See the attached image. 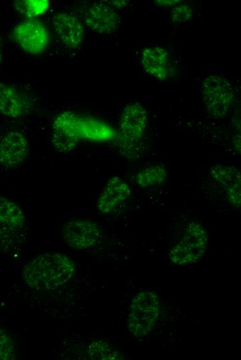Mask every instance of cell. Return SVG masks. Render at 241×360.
Instances as JSON below:
<instances>
[{"label": "cell", "instance_id": "obj_1", "mask_svg": "<svg viewBox=\"0 0 241 360\" xmlns=\"http://www.w3.org/2000/svg\"><path fill=\"white\" fill-rule=\"evenodd\" d=\"M74 271V262L68 255L58 252H45L26 264L23 277L33 289L53 290L67 282Z\"/></svg>", "mask_w": 241, "mask_h": 360}, {"label": "cell", "instance_id": "obj_2", "mask_svg": "<svg viewBox=\"0 0 241 360\" xmlns=\"http://www.w3.org/2000/svg\"><path fill=\"white\" fill-rule=\"evenodd\" d=\"M159 297L154 293L143 291L132 299L128 315V329L135 337H142L153 329L159 314Z\"/></svg>", "mask_w": 241, "mask_h": 360}, {"label": "cell", "instance_id": "obj_3", "mask_svg": "<svg viewBox=\"0 0 241 360\" xmlns=\"http://www.w3.org/2000/svg\"><path fill=\"white\" fill-rule=\"evenodd\" d=\"M207 241V233L200 224H188L180 241L170 251V261L175 264L195 262L204 253Z\"/></svg>", "mask_w": 241, "mask_h": 360}, {"label": "cell", "instance_id": "obj_4", "mask_svg": "<svg viewBox=\"0 0 241 360\" xmlns=\"http://www.w3.org/2000/svg\"><path fill=\"white\" fill-rule=\"evenodd\" d=\"M201 93L209 113L217 117L227 114L234 99L232 85L219 75L206 78L202 84Z\"/></svg>", "mask_w": 241, "mask_h": 360}, {"label": "cell", "instance_id": "obj_5", "mask_svg": "<svg viewBox=\"0 0 241 360\" xmlns=\"http://www.w3.org/2000/svg\"><path fill=\"white\" fill-rule=\"evenodd\" d=\"M12 36L19 46L30 54L43 52L48 44L47 29L34 19L17 24L12 30Z\"/></svg>", "mask_w": 241, "mask_h": 360}, {"label": "cell", "instance_id": "obj_6", "mask_svg": "<svg viewBox=\"0 0 241 360\" xmlns=\"http://www.w3.org/2000/svg\"><path fill=\"white\" fill-rule=\"evenodd\" d=\"M63 238L69 246L76 249L93 246L100 238L97 224L87 219H76L68 222L62 228Z\"/></svg>", "mask_w": 241, "mask_h": 360}, {"label": "cell", "instance_id": "obj_7", "mask_svg": "<svg viewBox=\"0 0 241 360\" xmlns=\"http://www.w3.org/2000/svg\"><path fill=\"white\" fill-rule=\"evenodd\" d=\"M131 191L128 184L118 177H111L97 201V207L103 214L117 213L126 206Z\"/></svg>", "mask_w": 241, "mask_h": 360}, {"label": "cell", "instance_id": "obj_8", "mask_svg": "<svg viewBox=\"0 0 241 360\" xmlns=\"http://www.w3.org/2000/svg\"><path fill=\"white\" fill-rule=\"evenodd\" d=\"M28 153L27 139L17 131L8 132L0 141V163L7 168L20 166Z\"/></svg>", "mask_w": 241, "mask_h": 360}, {"label": "cell", "instance_id": "obj_9", "mask_svg": "<svg viewBox=\"0 0 241 360\" xmlns=\"http://www.w3.org/2000/svg\"><path fill=\"white\" fill-rule=\"evenodd\" d=\"M147 121V112L140 103L127 105L120 120V130L124 139L130 143L138 141L145 131Z\"/></svg>", "mask_w": 241, "mask_h": 360}, {"label": "cell", "instance_id": "obj_10", "mask_svg": "<svg viewBox=\"0 0 241 360\" xmlns=\"http://www.w3.org/2000/svg\"><path fill=\"white\" fill-rule=\"evenodd\" d=\"M53 27L60 41L66 48L75 49L82 42L84 28L75 16L59 12L53 17Z\"/></svg>", "mask_w": 241, "mask_h": 360}, {"label": "cell", "instance_id": "obj_11", "mask_svg": "<svg viewBox=\"0 0 241 360\" xmlns=\"http://www.w3.org/2000/svg\"><path fill=\"white\" fill-rule=\"evenodd\" d=\"M84 22L93 32L105 35L115 31L119 25V17L111 8L103 3H95L84 15Z\"/></svg>", "mask_w": 241, "mask_h": 360}, {"label": "cell", "instance_id": "obj_12", "mask_svg": "<svg viewBox=\"0 0 241 360\" xmlns=\"http://www.w3.org/2000/svg\"><path fill=\"white\" fill-rule=\"evenodd\" d=\"M30 100L14 87L0 82V114L10 118L26 114L31 108Z\"/></svg>", "mask_w": 241, "mask_h": 360}, {"label": "cell", "instance_id": "obj_13", "mask_svg": "<svg viewBox=\"0 0 241 360\" xmlns=\"http://www.w3.org/2000/svg\"><path fill=\"white\" fill-rule=\"evenodd\" d=\"M142 65L145 71L157 80H163L167 76L168 53L161 46H150L142 54Z\"/></svg>", "mask_w": 241, "mask_h": 360}, {"label": "cell", "instance_id": "obj_14", "mask_svg": "<svg viewBox=\"0 0 241 360\" xmlns=\"http://www.w3.org/2000/svg\"><path fill=\"white\" fill-rule=\"evenodd\" d=\"M23 210L15 202L0 197V226L10 230L21 228L24 224Z\"/></svg>", "mask_w": 241, "mask_h": 360}, {"label": "cell", "instance_id": "obj_15", "mask_svg": "<svg viewBox=\"0 0 241 360\" xmlns=\"http://www.w3.org/2000/svg\"><path fill=\"white\" fill-rule=\"evenodd\" d=\"M213 179L226 189L240 188L239 170L233 165H218L212 170Z\"/></svg>", "mask_w": 241, "mask_h": 360}, {"label": "cell", "instance_id": "obj_16", "mask_svg": "<svg viewBox=\"0 0 241 360\" xmlns=\"http://www.w3.org/2000/svg\"><path fill=\"white\" fill-rule=\"evenodd\" d=\"M48 5V1L45 0L15 1L13 3L15 10L28 19H33L35 17L44 13Z\"/></svg>", "mask_w": 241, "mask_h": 360}, {"label": "cell", "instance_id": "obj_17", "mask_svg": "<svg viewBox=\"0 0 241 360\" xmlns=\"http://www.w3.org/2000/svg\"><path fill=\"white\" fill-rule=\"evenodd\" d=\"M166 177L167 173L163 168L154 166L139 172L136 179L141 186L147 187L162 183Z\"/></svg>", "mask_w": 241, "mask_h": 360}, {"label": "cell", "instance_id": "obj_18", "mask_svg": "<svg viewBox=\"0 0 241 360\" xmlns=\"http://www.w3.org/2000/svg\"><path fill=\"white\" fill-rule=\"evenodd\" d=\"M88 354L92 359H120V355L108 343L102 341L91 343L88 347Z\"/></svg>", "mask_w": 241, "mask_h": 360}, {"label": "cell", "instance_id": "obj_19", "mask_svg": "<svg viewBox=\"0 0 241 360\" xmlns=\"http://www.w3.org/2000/svg\"><path fill=\"white\" fill-rule=\"evenodd\" d=\"M15 345L8 333L0 327V360L14 359Z\"/></svg>", "mask_w": 241, "mask_h": 360}, {"label": "cell", "instance_id": "obj_20", "mask_svg": "<svg viewBox=\"0 0 241 360\" xmlns=\"http://www.w3.org/2000/svg\"><path fill=\"white\" fill-rule=\"evenodd\" d=\"M193 8L187 4L173 8L170 11V17L174 23H184L191 19Z\"/></svg>", "mask_w": 241, "mask_h": 360}, {"label": "cell", "instance_id": "obj_21", "mask_svg": "<svg viewBox=\"0 0 241 360\" xmlns=\"http://www.w3.org/2000/svg\"><path fill=\"white\" fill-rule=\"evenodd\" d=\"M175 1H158L157 2H159V4L161 5H169V6H171V5H173V4H175L177 3H173L175 2Z\"/></svg>", "mask_w": 241, "mask_h": 360}, {"label": "cell", "instance_id": "obj_22", "mask_svg": "<svg viewBox=\"0 0 241 360\" xmlns=\"http://www.w3.org/2000/svg\"><path fill=\"white\" fill-rule=\"evenodd\" d=\"M1 60H2V53L0 51V64H1Z\"/></svg>", "mask_w": 241, "mask_h": 360}]
</instances>
